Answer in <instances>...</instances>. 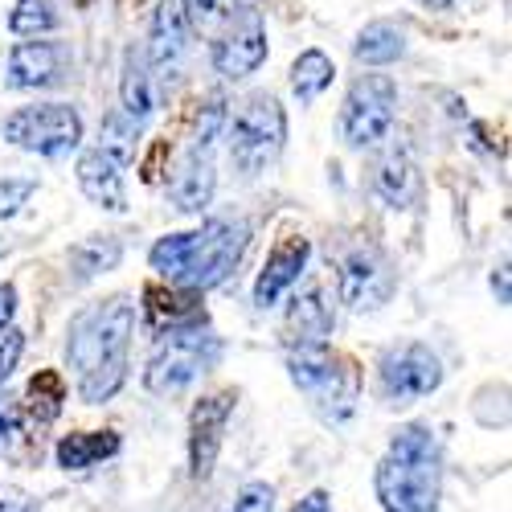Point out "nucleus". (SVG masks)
Instances as JSON below:
<instances>
[{
	"label": "nucleus",
	"mask_w": 512,
	"mask_h": 512,
	"mask_svg": "<svg viewBox=\"0 0 512 512\" xmlns=\"http://www.w3.org/2000/svg\"><path fill=\"white\" fill-rule=\"evenodd\" d=\"M136 308L127 295H111L70 320L66 357L78 369L82 402H107L127 381V345H132Z\"/></svg>",
	"instance_id": "obj_1"
},
{
	"label": "nucleus",
	"mask_w": 512,
	"mask_h": 512,
	"mask_svg": "<svg viewBox=\"0 0 512 512\" xmlns=\"http://www.w3.org/2000/svg\"><path fill=\"white\" fill-rule=\"evenodd\" d=\"M250 246V226L213 218L201 230L189 234H168L152 246V271H160L173 287L189 291H209L230 279V271L242 263V254Z\"/></svg>",
	"instance_id": "obj_2"
},
{
	"label": "nucleus",
	"mask_w": 512,
	"mask_h": 512,
	"mask_svg": "<svg viewBox=\"0 0 512 512\" xmlns=\"http://www.w3.org/2000/svg\"><path fill=\"white\" fill-rule=\"evenodd\" d=\"M377 500L386 512H435L443 492V455L431 426H402L377 463Z\"/></svg>",
	"instance_id": "obj_3"
},
{
	"label": "nucleus",
	"mask_w": 512,
	"mask_h": 512,
	"mask_svg": "<svg viewBox=\"0 0 512 512\" xmlns=\"http://www.w3.org/2000/svg\"><path fill=\"white\" fill-rule=\"evenodd\" d=\"M287 369H291V381L308 394V402L324 418L340 422L353 414L357 394H361V369L353 357L336 353L328 345H291Z\"/></svg>",
	"instance_id": "obj_4"
},
{
	"label": "nucleus",
	"mask_w": 512,
	"mask_h": 512,
	"mask_svg": "<svg viewBox=\"0 0 512 512\" xmlns=\"http://www.w3.org/2000/svg\"><path fill=\"white\" fill-rule=\"evenodd\" d=\"M226 140H230L234 164L242 168L246 177L263 173V168L283 152V140H287V115H283L279 99L267 95V91L242 99Z\"/></svg>",
	"instance_id": "obj_5"
},
{
	"label": "nucleus",
	"mask_w": 512,
	"mask_h": 512,
	"mask_svg": "<svg viewBox=\"0 0 512 512\" xmlns=\"http://www.w3.org/2000/svg\"><path fill=\"white\" fill-rule=\"evenodd\" d=\"M213 361H218V340L201 328H181L168 332V340L156 349V357L144 369V386L148 394H181L189 381H197Z\"/></svg>",
	"instance_id": "obj_6"
},
{
	"label": "nucleus",
	"mask_w": 512,
	"mask_h": 512,
	"mask_svg": "<svg viewBox=\"0 0 512 512\" xmlns=\"http://www.w3.org/2000/svg\"><path fill=\"white\" fill-rule=\"evenodd\" d=\"M5 140L25 148V152H37V156H50V160H62L78 148L82 140V119L74 107L66 103H37V107H21L5 119Z\"/></svg>",
	"instance_id": "obj_7"
},
{
	"label": "nucleus",
	"mask_w": 512,
	"mask_h": 512,
	"mask_svg": "<svg viewBox=\"0 0 512 512\" xmlns=\"http://www.w3.org/2000/svg\"><path fill=\"white\" fill-rule=\"evenodd\" d=\"M398 107V87L386 74H365L349 87L345 111H340V136L349 148H373L390 136Z\"/></svg>",
	"instance_id": "obj_8"
},
{
	"label": "nucleus",
	"mask_w": 512,
	"mask_h": 512,
	"mask_svg": "<svg viewBox=\"0 0 512 512\" xmlns=\"http://www.w3.org/2000/svg\"><path fill=\"white\" fill-rule=\"evenodd\" d=\"M439 386H443V365L426 345H402L381 357V394H386V402L402 406L435 394Z\"/></svg>",
	"instance_id": "obj_9"
},
{
	"label": "nucleus",
	"mask_w": 512,
	"mask_h": 512,
	"mask_svg": "<svg viewBox=\"0 0 512 512\" xmlns=\"http://www.w3.org/2000/svg\"><path fill=\"white\" fill-rule=\"evenodd\" d=\"M394 295V271L386 254L377 246H357L345 263H340V300L349 308H381Z\"/></svg>",
	"instance_id": "obj_10"
},
{
	"label": "nucleus",
	"mask_w": 512,
	"mask_h": 512,
	"mask_svg": "<svg viewBox=\"0 0 512 512\" xmlns=\"http://www.w3.org/2000/svg\"><path fill=\"white\" fill-rule=\"evenodd\" d=\"M234 402H238L234 390H218L193 406V418H189V472H193V480H205L213 472V459L222 451V431L234 414Z\"/></svg>",
	"instance_id": "obj_11"
},
{
	"label": "nucleus",
	"mask_w": 512,
	"mask_h": 512,
	"mask_svg": "<svg viewBox=\"0 0 512 512\" xmlns=\"http://www.w3.org/2000/svg\"><path fill=\"white\" fill-rule=\"evenodd\" d=\"M263 62H267V33H263V17L250 9L226 37L213 41V66L226 78H246Z\"/></svg>",
	"instance_id": "obj_12"
},
{
	"label": "nucleus",
	"mask_w": 512,
	"mask_h": 512,
	"mask_svg": "<svg viewBox=\"0 0 512 512\" xmlns=\"http://www.w3.org/2000/svg\"><path fill=\"white\" fill-rule=\"evenodd\" d=\"M308 259H312L308 238H300V234L279 238L275 250L267 254L263 271H259V283H254V304H259V308L279 304V295H283L291 283H300V275L308 271Z\"/></svg>",
	"instance_id": "obj_13"
},
{
	"label": "nucleus",
	"mask_w": 512,
	"mask_h": 512,
	"mask_svg": "<svg viewBox=\"0 0 512 512\" xmlns=\"http://www.w3.org/2000/svg\"><path fill=\"white\" fill-rule=\"evenodd\" d=\"M70 54L62 41H21L9 54V87L13 91H37V87H54L62 78Z\"/></svg>",
	"instance_id": "obj_14"
},
{
	"label": "nucleus",
	"mask_w": 512,
	"mask_h": 512,
	"mask_svg": "<svg viewBox=\"0 0 512 512\" xmlns=\"http://www.w3.org/2000/svg\"><path fill=\"white\" fill-rule=\"evenodd\" d=\"M144 312L152 328H168V332H181V328H201L205 324V308H201V291L189 287H148L144 291Z\"/></svg>",
	"instance_id": "obj_15"
},
{
	"label": "nucleus",
	"mask_w": 512,
	"mask_h": 512,
	"mask_svg": "<svg viewBox=\"0 0 512 512\" xmlns=\"http://www.w3.org/2000/svg\"><path fill=\"white\" fill-rule=\"evenodd\" d=\"M189 50V21L181 0H160L152 13V37H148V58L156 70H173Z\"/></svg>",
	"instance_id": "obj_16"
},
{
	"label": "nucleus",
	"mask_w": 512,
	"mask_h": 512,
	"mask_svg": "<svg viewBox=\"0 0 512 512\" xmlns=\"http://www.w3.org/2000/svg\"><path fill=\"white\" fill-rule=\"evenodd\" d=\"M78 185L95 205L111 209V213H123L127 209V193H123V177H119V164L111 156H103L99 148L95 152H82L78 156Z\"/></svg>",
	"instance_id": "obj_17"
},
{
	"label": "nucleus",
	"mask_w": 512,
	"mask_h": 512,
	"mask_svg": "<svg viewBox=\"0 0 512 512\" xmlns=\"http://www.w3.org/2000/svg\"><path fill=\"white\" fill-rule=\"evenodd\" d=\"M373 193L394 205V209H410L418 197V168L406 152H386L373 164Z\"/></svg>",
	"instance_id": "obj_18"
},
{
	"label": "nucleus",
	"mask_w": 512,
	"mask_h": 512,
	"mask_svg": "<svg viewBox=\"0 0 512 512\" xmlns=\"http://www.w3.org/2000/svg\"><path fill=\"white\" fill-rule=\"evenodd\" d=\"M213 185H218V173H213L209 152H189V160L181 164V173L173 177L168 193H173V205H177L181 213H197V209L209 205Z\"/></svg>",
	"instance_id": "obj_19"
},
{
	"label": "nucleus",
	"mask_w": 512,
	"mask_h": 512,
	"mask_svg": "<svg viewBox=\"0 0 512 512\" xmlns=\"http://www.w3.org/2000/svg\"><path fill=\"white\" fill-rule=\"evenodd\" d=\"M287 332H291V345H324V336L332 332V312L324 304L320 287H312V291H304V295H295L291 300Z\"/></svg>",
	"instance_id": "obj_20"
},
{
	"label": "nucleus",
	"mask_w": 512,
	"mask_h": 512,
	"mask_svg": "<svg viewBox=\"0 0 512 512\" xmlns=\"http://www.w3.org/2000/svg\"><path fill=\"white\" fill-rule=\"evenodd\" d=\"M119 95H123V115L136 119V123H144V119L156 111V82H152L148 62H144L136 50H127V58H123Z\"/></svg>",
	"instance_id": "obj_21"
},
{
	"label": "nucleus",
	"mask_w": 512,
	"mask_h": 512,
	"mask_svg": "<svg viewBox=\"0 0 512 512\" xmlns=\"http://www.w3.org/2000/svg\"><path fill=\"white\" fill-rule=\"evenodd\" d=\"M115 451H119L115 431H78V435H66L54 455H58V467H66V472H82V467H95L99 459Z\"/></svg>",
	"instance_id": "obj_22"
},
{
	"label": "nucleus",
	"mask_w": 512,
	"mask_h": 512,
	"mask_svg": "<svg viewBox=\"0 0 512 512\" xmlns=\"http://www.w3.org/2000/svg\"><path fill=\"white\" fill-rule=\"evenodd\" d=\"M353 54L365 66H390V62H398L406 54V29L394 25V21H373V25L361 29Z\"/></svg>",
	"instance_id": "obj_23"
},
{
	"label": "nucleus",
	"mask_w": 512,
	"mask_h": 512,
	"mask_svg": "<svg viewBox=\"0 0 512 512\" xmlns=\"http://www.w3.org/2000/svg\"><path fill=\"white\" fill-rule=\"evenodd\" d=\"M181 9H185V21H193V29L213 41L226 37L250 13V5H242V0H181Z\"/></svg>",
	"instance_id": "obj_24"
},
{
	"label": "nucleus",
	"mask_w": 512,
	"mask_h": 512,
	"mask_svg": "<svg viewBox=\"0 0 512 512\" xmlns=\"http://www.w3.org/2000/svg\"><path fill=\"white\" fill-rule=\"evenodd\" d=\"M332 58L324 50H304L300 58H295L291 66V91L300 103H312L320 91H328V82H332Z\"/></svg>",
	"instance_id": "obj_25"
},
{
	"label": "nucleus",
	"mask_w": 512,
	"mask_h": 512,
	"mask_svg": "<svg viewBox=\"0 0 512 512\" xmlns=\"http://www.w3.org/2000/svg\"><path fill=\"white\" fill-rule=\"evenodd\" d=\"M136 140H140V123H136V119H127L123 111L107 115L103 127H99V152L111 156L115 164L136 160Z\"/></svg>",
	"instance_id": "obj_26"
},
{
	"label": "nucleus",
	"mask_w": 512,
	"mask_h": 512,
	"mask_svg": "<svg viewBox=\"0 0 512 512\" xmlns=\"http://www.w3.org/2000/svg\"><path fill=\"white\" fill-rule=\"evenodd\" d=\"M25 398H29V410H33L41 422L58 418V414H62V402H66V381H62V373H54V369L33 373Z\"/></svg>",
	"instance_id": "obj_27"
},
{
	"label": "nucleus",
	"mask_w": 512,
	"mask_h": 512,
	"mask_svg": "<svg viewBox=\"0 0 512 512\" xmlns=\"http://www.w3.org/2000/svg\"><path fill=\"white\" fill-rule=\"evenodd\" d=\"M119 254H123V246L115 238H87L70 250V263H74L78 279H91L99 271H111L119 263Z\"/></svg>",
	"instance_id": "obj_28"
},
{
	"label": "nucleus",
	"mask_w": 512,
	"mask_h": 512,
	"mask_svg": "<svg viewBox=\"0 0 512 512\" xmlns=\"http://www.w3.org/2000/svg\"><path fill=\"white\" fill-rule=\"evenodd\" d=\"M9 29L21 33V37H37V33L58 29L54 0H17V9H13V17H9Z\"/></svg>",
	"instance_id": "obj_29"
},
{
	"label": "nucleus",
	"mask_w": 512,
	"mask_h": 512,
	"mask_svg": "<svg viewBox=\"0 0 512 512\" xmlns=\"http://www.w3.org/2000/svg\"><path fill=\"white\" fill-rule=\"evenodd\" d=\"M226 123V99L222 95H209L205 107H197V127H193V152H209V144L218 140Z\"/></svg>",
	"instance_id": "obj_30"
},
{
	"label": "nucleus",
	"mask_w": 512,
	"mask_h": 512,
	"mask_svg": "<svg viewBox=\"0 0 512 512\" xmlns=\"http://www.w3.org/2000/svg\"><path fill=\"white\" fill-rule=\"evenodd\" d=\"M226 512H275V488L263 484V480H254V484H246L238 492V500Z\"/></svg>",
	"instance_id": "obj_31"
},
{
	"label": "nucleus",
	"mask_w": 512,
	"mask_h": 512,
	"mask_svg": "<svg viewBox=\"0 0 512 512\" xmlns=\"http://www.w3.org/2000/svg\"><path fill=\"white\" fill-rule=\"evenodd\" d=\"M33 189H37V181H29V177H9V181H0V218H13V213L29 201Z\"/></svg>",
	"instance_id": "obj_32"
},
{
	"label": "nucleus",
	"mask_w": 512,
	"mask_h": 512,
	"mask_svg": "<svg viewBox=\"0 0 512 512\" xmlns=\"http://www.w3.org/2000/svg\"><path fill=\"white\" fill-rule=\"evenodd\" d=\"M21 349H25V336H21L17 328H5V332H0V386H5L9 373L17 369Z\"/></svg>",
	"instance_id": "obj_33"
},
{
	"label": "nucleus",
	"mask_w": 512,
	"mask_h": 512,
	"mask_svg": "<svg viewBox=\"0 0 512 512\" xmlns=\"http://www.w3.org/2000/svg\"><path fill=\"white\" fill-rule=\"evenodd\" d=\"M168 156H173V144H168V140H156L152 152H148V160L140 164L144 185H160V177H164V160H168Z\"/></svg>",
	"instance_id": "obj_34"
},
{
	"label": "nucleus",
	"mask_w": 512,
	"mask_h": 512,
	"mask_svg": "<svg viewBox=\"0 0 512 512\" xmlns=\"http://www.w3.org/2000/svg\"><path fill=\"white\" fill-rule=\"evenodd\" d=\"M13 312H17V287H13V283H5V287H0V332L9 328Z\"/></svg>",
	"instance_id": "obj_35"
},
{
	"label": "nucleus",
	"mask_w": 512,
	"mask_h": 512,
	"mask_svg": "<svg viewBox=\"0 0 512 512\" xmlns=\"http://www.w3.org/2000/svg\"><path fill=\"white\" fill-rule=\"evenodd\" d=\"M291 512H332V504H328V496H324V492H312V496H304L300 504H295Z\"/></svg>",
	"instance_id": "obj_36"
},
{
	"label": "nucleus",
	"mask_w": 512,
	"mask_h": 512,
	"mask_svg": "<svg viewBox=\"0 0 512 512\" xmlns=\"http://www.w3.org/2000/svg\"><path fill=\"white\" fill-rule=\"evenodd\" d=\"M13 426H17L13 406H0V439H9V435H13Z\"/></svg>",
	"instance_id": "obj_37"
},
{
	"label": "nucleus",
	"mask_w": 512,
	"mask_h": 512,
	"mask_svg": "<svg viewBox=\"0 0 512 512\" xmlns=\"http://www.w3.org/2000/svg\"><path fill=\"white\" fill-rule=\"evenodd\" d=\"M492 287L500 291V304H508V263H500V271L492 275Z\"/></svg>",
	"instance_id": "obj_38"
},
{
	"label": "nucleus",
	"mask_w": 512,
	"mask_h": 512,
	"mask_svg": "<svg viewBox=\"0 0 512 512\" xmlns=\"http://www.w3.org/2000/svg\"><path fill=\"white\" fill-rule=\"evenodd\" d=\"M0 512H29L25 504H5V500H0Z\"/></svg>",
	"instance_id": "obj_39"
},
{
	"label": "nucleus",
	"mask_w": 512,
	"mask_h": 512,
	"mask_svg": "<svg viewBox=\"0 0 512 512\" xmlns=\"http://www.w3.org/2000/svg\"><path fill=\"white\" fill-rule=\"evenodd\" d=\"M422 5H431V9H447L451 0H422Z\"/></svg>",
	"instance_id": "obj_40"
},
{
	"label": "nucleus",
	"mask_w": 512,
	"mask_h": 512,
	"mask_svg": "<svg viewBox=\"0 0 512 512\" xmlns=\"http://www.w3.org/2000/svg\"><path fill=\"white\" fill-rule=\"evenodd\" d=\"M119 5H132V0H119ZM136 5H140V0H136Z\"/></svg>",
	"instance_id": "obj_41"
}]
</instances>
